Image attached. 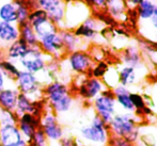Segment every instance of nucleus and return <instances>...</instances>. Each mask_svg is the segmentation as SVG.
<instances>
[{"instance_id": "obj_1", "label": "nucleus", "mask_w": 157, "mask_h": 146, "mask_svg": "<svg viewBox=\"0 0 157 146\" xmlns=\"http://www.w3.org/2000/svg\"><path fill=\"white\" fill-rule=\"evenodd\" d=\"M43 98L47 108L56 115L68 112L74 105V96L70 87L58 79L44 85Z\"/></svg>"}, {"instance_id": "obj_2", "label": "nucleus", "mask_w": 157, "mask_h": 146, "mask_svg": "<svg viewBox=\"0 0 157 146\" xmlns=\"http://www.w3.org/2000/svg\"><path fill=\"white\" fill-rule=\"evenodd\" d=\"M140 118L142 117L136 115L135 113H127V112L117 113L108 125L110 136L123 138L136 145L139 140L140 127L142 123Z\"/></svg>"}, {"instance_id": "obj_3", "label": "nucleus", "mask_w": 157, "mask_h": 146, "mask_svg": "<svg viewBox=\"0 0 157 146\" xmlns=\"http://www.w3.org/2000/svg\"><path fill=\"white\" fill-rule=\"evenodd\" d=\"M79 134L83 142L90 146H107L110 139L109 127L96 114H94L89 124L81 126Z\"/></svg>"}, {"instance_id": "obj_4", "label": "nucleus", "mask_w": 157, "mask_h": 146, "mask_svg": "<svg viewBox=\"0 0 157 146\" xmlns=\"http://www.w3.org/2000/svg\"><path fill=\"white\" fill-rule=\"evenodd\" d=\"M14 87L19 94L29 97L34 101L43 100L44 85L41 83L35 75L30 74L26 70L19 69L17 76L14 79Z\"/></svg>"}, {"instance_id": "obj_5", "label": "nucleus", "mask_w": 157, "mask_h": 146, "mask_svg": "<svg viewBox=\"0 0 157 146\" xmlns=\"http://www.w3.org/2000/svg\"><path fill=\"white\" fill-rule=\"evenodd\" d=\"M50 61H52V59L44 54L41 48L33 47L28 48L27 52L19 60L17 65H19V69L26 70L39 77L41 74L45 73L47 64Z\"/></svg>"}, {"instance_id": "obj_6", "label": "nucleus", "mask_w": 157, "mask_h": 146, "mask_svg": "<svg viewBox=\"0 0 157 146\" xmlns=\"http://www.w3.org/2000/svg\"><path fill=\"white\" fill-rule=\"evenodd\" d=\"M95 114L101 118L105 124L109 125L117 112V101L111 88H106L92 101Z\"/></svg>"}, {"instance_id": "obj_7", "label": "nucleus", "mask_w": 157, "mask_h": 146, "mask_svg": "<svg viewBox=\"0 0 157 146\" xmlns=\"http://www.w3.org/2000/svg\"><path fill=\"white\" fill-rule=\"evenodd\" d=\"M35 6L45 11L47 17L59 30L65 29L66 1L61 0H37Z\"/></svg>"}, {"instance_id": "obj_8", "label": "nucleus", "mask_w": 157, "mask_h": 146, "mask_svg": "<svg viewBox=\"0 0 157 146\" xmlns=\"http://www.w3.org/2000/svg\"><path fill=\"white\" fill-rule=\"evenodd\" d=\"M41 129L49 143H59L64 137L63 127L58 121V116L50 109L46 108L41 115Z\"/></svg>"}, {"instance_id": "obj_9", "label": "nucleus", "mask_w": 157, "mask_h": 146, "mask_svg": "<svg viewBox=\"0 0 157 146\" xmlns=\"http://www.w3.org/2000/svg\"><path fill=\"white\" fill-rule=\"evenodd\" d=\"M66 61H67L68 67L72 72L78 75H86V76H89L92 67L95 64V61L92 58L91 54L86 49L76 50L74 52L67 54Z\"/></svg>"}, {"instance_id": "obj_10", "label": "nucleus", "mask_w": 157, "mask_h": 146, "mask_svg": "<svg viewBox=\"0 0 157 146\" xmlns=\"http://www.w3.org/2000/svg\"><path fill=\"white\" fill-rule=\"evenodd\" d=\"M104 28L105 25L101 21H98L93 15H90L72 31L83 42H95L98 37H101V31Z\"/></svg>"}, {"instance_id": "obj_11", "label": "nucleus", "mask_w": 157, "mask_h": 146, "mask_svg": "<svg viewBox=\"0 0 157 146\" xmlns=\"http://www.w3.org/2000/svg\"><path fill=\"white\" fill-rule=\"evenodd\" d=\"M39 47L41 48V50L44 54L50 57L52 60H56V61L66 56L59 32L52 33V34H49L41 39L39 42Z\"/></svg>"}, {"instance_id": "obj_12", "label": "nucleus", "mask_w": 157, "mask_h": 146, "mask_svg": "<svg viewBox=\"0 0 157 146\" xmlns=\"http://www.w3.org/2000/svg\"><path fill=\"white\" fill-rule=\"evenodd\" d=\"M106 85L101 79H96L93 77L85 76L77 88V95L87 101L94 100L101 92L106 90Z\"/></svg>"}, {"instance_id": "obj_13", "label": "nucleus", "mask_w": 157, "mask_h": 146, "mask_svg": "<svg viewBox=\"0 0 157 146\" xmlns=\"http://www.w3.org/2000/svg\"><path fill=\"white\" fill-rule=\"evenodd\" d=\"M47 108L46 103L43 100L34 101L30 99L29 97L25 96L23 94H18L16 101V108H15L14 113L17 117H19L23 114H32V115L41 117L43 112Z\"/></svg>"}, {"instance_id": "obj_14", "label": "nucleus", "mask_w": 157, "mask_h": 146, "mask_svg": "<svg viewBox=\"0 0 157 146\" xmlns=\"http://www.w3.org/2000/svg\"><path fill=\"white\" fill-rule=\"evenodd\" d=\"M41 117L32 114H23L17 119V127L21 131L23 139L26 142H29L33 133L39 128H41Z\"/></svg>"}, {"instance_id": "obj_15", "label": "nucleus", "mask_w": 157, "mask_h": 146, "mask_svg": "<svg viewBox=\"0 0 157 146\" xmlns=\"http://www.w3.org/2000/svg\"><path fill=\"white\" fill-rule=\"evenodd\" d=\"M19 39V28L16 24L0 21V48L6 50L12 43Z\"/></svg>"}, {"instance_id": "obj_16", "label": "nucleus", "mask_w": 157, "mask_h": 146, "mask_svg": "<svg viewBox=\"0 0 157 146\" xmlns=\"http://www.w3.org/2000/svg\"><path fill=\"white\" fill-rule=\"evenodd\" d=\"M23 139L17 125L0 126V144L2 146H13Z\"/></svg>"}, {"instance_id": "obj_17", "label": "nucleus", "mask_w": 157, "mask_h": 146, "mask_svg": "<svg viewBox=\"0 0 157 146\" xmlns=\"http://www.w3.org/2000/svg\"><path fill=\"white\" fill-rule=\"evenodd\" d=\"M112 92L116 97L117 106L123 110V112L127 113H135V108L130 100V91L128 88L122 87V85H117L114 88H112Z\"/></svg>"}, {"instance_id": "obj_18", "label": "nucleus", "mask_w": 157, "mask_h": 146, "mask_svg": "<svg viewBox=\"0 0 157 146\" xmlns=\"http://www.w3.org/2000/svg\"><path fill=\"white\" fill-rule=\"evenodd\" d=\"M59 33H60V36L61 39H62L63 47L66 54L76 51V50H83V41L79 39V37H77L72 30H59Z\"/></svg>"}, {"instance_id": "obj_19", "label": "nucleus", "mask_w": 157, "mask_h": 146, "mask_svg": "<svg viewBox=\"0 0 157 146\" xmlns=\"http://www.w3.org/2000/svg\"><path fill=\"white\" fill-rule=\"evenodd\" d=\"M106 13L116 23L126 21L127 19V8H126L125 1H121V0H107Z\"/></svg>"}, {"instance_id": "obj_20", "label": "nucleus", "mask_w": 157, "mask_h": 146, "mask_svg": "<svg viewBox=\"0 0 157 146\" xmlns=\"http://www.w3.org/2000/svg\"><path fill=\"white\" fill-rule=\"evenodd\" d=\"M121 60L124 63V65L137 69L142 64V56H141L140 49L137 46L129 45L123 50Z\"/></svg>"}, {"instance_id": "obj_21", "label": "nucleus", "mask_w": 157, "mask_h": 146, "mask_svg": "<svg viewBox=\"0 0 157 146\" xmlns=\"http://www.w3.org/2000/svg\"><path fill=\"white\" fill-rule=\"evenodd\" d=\"M18 91L16 90V88L13 87H8L4 90L0 91V108L8 111H15L16 108V101L17 97H18Z\"/></svg>"}, {"instance_id": "obj_22", "label": "nucleus", "mask_w": 157, "mask_h": 146, "mask_svg": "<svg viewBox=\"0 0 157 146\" xmlns=\"http://www.w3.org/2000/svg\"><path fill=\"white\" fill-rule=\"evenodd\" d=\"M28 46L21 41V39H17L16 42L12 43L6 50H4V57L3 59H6L14 63H18V61L24 57V54L27 52Z\"/></svg>"}, {"instance_id": "obj_23", "label": "nucleus", "mask_w": 157, "mask_h": 146, "mask_svg": "<svg viewBox=\"0 0 157 146\" xmlns=\"http://www.w3.org/2000/svg\"><path fill=\"white\" fill-rule=\"evenodd\" d=\"M0 21L17 25L16 6L14 1H0Z\"/></svg>"}, {"instance_id": "obj_24", "label": "nucleus", "mask_w": 157, "mask_h": 146, "mask_svg": "<svg viewBox=\"0 0 157 146\" xmlns=\"http://www.w3.org/2000/svg\"><path fill=\"white\" fill-rule=\"evenodd\" d=\"M119 75V85L128 88L130 85H134L138 81V74L137 69L130 67V66L123 65L118 70Z\"/></svg>"}, {"instance_id": "obj_25", "label": "nucleus", "mask_w": 157, "mask_h": 146, "mask_svg": "<svg viewBox=\"0 0 157 146\" xmlns=\"http://www.w3.org/2000/svg\"><path fill=\"white\" fill-rule=\"evenodd\" d=\"M16 6L17 14V26H21L28 23L29 14L33 8H35L34 1H14Z\"/></svg>"}, {"instance_id": "obj_26", "label": "nucleus", "mask_w": 157, "mask_h": 146, "mask_svg": "<svg viewBox=\"0 0 157 146\" xmlns=\"http://www.w3.org/2000/svg\"><path fill=\"white\" fill-rule=\"evenodd\" d=\"M19 28V39L26 44L29 48L39 47V39L35 34L34 30L28 23L18 26Z\"/></svg>"}, {"instance_id": "obj_27", "label": "nucleus", "mask_w": 157, "mask_h": 146, "mask_svg": "<svg viewBox=\"0 0 157 146\" xmlns=\"http://www.w3.org/2000/svg\"><path fill=\"white\" fill-rule=\"evenodd\" d=\"M155 2L151 0H140L136 8L137 16L141 21H147L152 17L155 9Z\"/></svg>"}, {"instance_id": "obj_28", "label": "nucleus", "mask_w": 157, "mask_h": 146, "mask_svg": "<svg viewBox=\"0 0 157 146\" xmlns=\"http://www.w3.org/2000/svg\"><path fill=\"white\" fill-rule=\"evenodd\" d=\"M0 68L2 69V72L4 73V75L6 76V78L9 80H11L12 82H14L15 77L17 76L19 72V67L16 63L11 62L6 59L1 58L0 59Z\"/></svg>"}, {"instance_id": "obj_29", "label": "nucleus", "mask_w": 157, "mask_h": 146, "mask_svg": "<svg viewBox=\"0 0 157 146\" xmlns=\"http://www.w3.org/2000/svg\"><path fill=\"white\" fill-rule=\"evenodd\" d=\"M33 30H34V32H35V34H36L39 41L41 39H43L44 36H47V35L52 34V33L59 32V29L56 27V25H54L49 19H47V21H44V23L40 24L39 26H36L35 28H33Z\"/></svg>"}, {"instance_id": "obj_30", "label": "nucleus", "mask_w": 157, "mask_h": 146, "mask_svg": "<svg viewBox=\"0 0 157 146\" xmlns=\"http://www.w3.org/2000/svg\"><path fill=\"white\" fill-rule=\"evenodd\" d=\"M47 19H48V17L45 11H43L42 9H39L35 6V8H33L31 10V12H30L29 18H28V24H29L32 28H35L36 26H39L40 24L46 21Z\"/></svg>"}, {"instance_id": "obj_31", "label": "nucleus", "mask_w": 157, "mask_h": 146, "mask_svg": "<svg viewBox=\"0 0 157 146\" xmlns=\"http://www.w3.org/2000/svg\"><path fill=\"white\" fill-rule=\"evenodd\" d=\"M130 100L132 103L135 108V114L138 116L142 117V112L145 108L147 107V103H145L144 99H143L142 95L139 94V93H130Z\"/></svg>"}, {"instance_id": "obj_32", "label": "nucleus", "mask_w": 157, "mask_h": 146, "mask_svg": "<svg viewBox=\"0 0 157 146\" xmlns=\"http://www.w3.org/2000/svg\"><path fill=\"white\" fill-rule=\"evenodd\" d=\"M108 80L103 81L104 84L106 85L107 88H114L117 85H119V75H118V70L113 67H109L108 70L106 72L105 76L103 77V79H107ZM101 79V80H103Z\"/></svg>"}, {"instance_id": "obj_33", "label": "nucleus", "mask_w": 157, "mask_h": 146, "mask_svg": "<svg viewBox=\"0 0 157 146\" xmlns=\"http://www.w3.org/2000/svg\"><path fill=\"white\" fill-rule=\"evenodd\" d=\"M108 68H109V65H108L105 61H101V62H98V63H95L94 66L92 67L91 72H90L89 76H87V77H93V78H96V79H103V77L105 76Z\"/></svg>"}, {"instance_id": "obj_34", "label": "nucleus", "mask_w": 157, "mask_h": 146, "mask_svg": "<svg viewBox=\"0 0 157 146\" xmlns=\"http://www.w3.org/2000/svg\"><path fill=\"white\" fill-rule=\"evenodd\" d=\"M18 117L12 111H8L0 108V126L3 125H17Z\"/></svg>"}, {"instance_id": "obj_35", "label": "nucleus", "mask_w": 157, "mask_h": 146, "mask_svg": "<svg viewBox=\"0 0 157 146\" xmlns=\"http://www.w3.org/2000/svg\"><path fill=\"white\" fill-rule=\"evenodd\" d=\"M28 144H29V146H49V142H48V140L46 139L43 130H42L41 128H39V129L33 133L32 138L30 139Z\"/></svg>"}, {"instance_id": "obj_36", "label": "nucleus", "mask_w": 157, "mask_h": 146, "mask_svg": "<svg viewBox=\"0 0 157 146\" xmlns=\"http://www.w3.org/2000/svg\"><path fill=\"white\" fill-rule=\"evenodd\" d=\"M108 146H136V145L128 142L127 140H125V139H123V138H118V137L110 136Z\"/></svg>"}, {"instance_id": "obj_37", "label": "nucleus", "mask_w": 157, "mask_h": 146, "mask_svg": "<svg viewBox=\"0 0 157 146\" xmlns=\"http://www.w3.org/2000/svg\"><path fill=\"white\" fill-rule=\"evenodd\" d=\"M60 146H78V140L73 137H65L64 136L58 143Z\"/></svg>"}, {"instance_id": "obj_38", "label": "nucleus", "mask_w": 157, "mask_h": 146, "mask_svg": "<svg viewBox=\"0 0 157 146\" xmlns=\"http://www.w3.org/2000/svg\"><path fill=\"white\" fill-rule=\"evenodd\" d=\"M9 82H12L11 80H9L6 78V76L4 75V73L2 72V69L0 68V91L4 90L6 88H8V83ZM14 84V82H12Z\"/></svg>"}, {"instance_id": "obj_39", "label": "nucleus", "mask_w": 157, "mask_h": 146, "mask_svg": "<svg viewBox=\"0 0 157 146\" xmlns=\"http://www.w3.org/2000/svg\"><path fill=\"white\" fill-rule=\"evenodd\" d=\"M149 25L151 26V28L153 30H155L157 32V2H155V9H154V13L152 15V17L150 18Z\"/></svg>"}, {"instance_id": "obj_40", "label": "nucleus", "mask_w": 157, "mask_h": 146, "mask_svg": "<svg viewBox=\"0 0 157 146\" xmlns=\"http://www.w3.org/2000/svg\"><path fill=\"white\" fill-rule=\"evenodd\" d=\"M13 146H29V144H28V143L26 142L25 140H21V142L16 143V144H15V145H13Z\"/></svg>"}, {"instance_id": "obj_41", "label": "nucleus", "mask_w": 157, "mask_h": 146, "mask_svg": "<svg viewBox=\"0 0 157 146\" xmlns=\"http://www.w3.org/2000/svg\"><path fill=\"white\" fill-rule=\"evenodd\" d=\"M156 103H157V88H156Z\"/></svg>"}, {"instance_id": "obj_42", "label": "nucleus", "mask_w": 157, "mask_h": 146, "mask_svg": "<svg viewBox=\"0 0 157 146\" xmlns=\"http://www.w3.org/2000/svg\"><path fill=\"white\" fill-rule=\"evenodd\" d=\"M56 146H60V145H59V144H58V145H56Z\"/></svg>"}]
</instances>
